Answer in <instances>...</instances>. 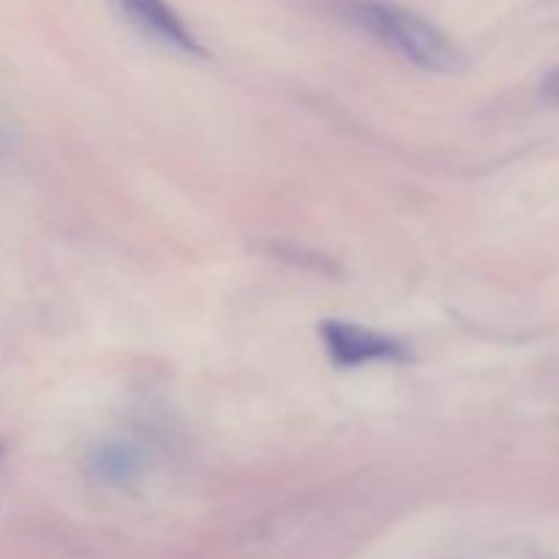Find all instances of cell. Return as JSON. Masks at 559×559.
<instances>
[{
  "instance_id": "obj_2",
  "label": "cell",
  "mask_w": 559,
  "mask_h": 559,
  "mask_svg": "<svg viewBox=\"0 0 559 559\" xmlns=\"http://www.w3.org/2000/svg\"><path fill=\"white\" fill-rule=\"evenodd\" d=\"M322 347L331 364L338 369H358L369 364H407L413 360V349L396 336L371 331L344 320H325L320 325Z\"/></svg>"
},
{
  "instance_id": "obj_1",
  "label": "cell",
  "mask_w": 559,
  "mask_h": 559,
  "mask_svg": "<svg viewBox=\"0 0 559 559\" xmlns=\"http://www.w3.org/2000/svg\"><path fill=\"white\" fill-rule=\"evenodd\" d=\"M344 20L374 36L385 47L396 49L404 60L435 74H453L464 66V52L415 11L388 0H344Z\"/></svg>"
},
{
  "instance_id": "obj_5",
  "label": "cell",
  "mask_w": 559,
  "mask_h": 559,
  "mask_svg": "<svg viewBox=\"0 0 559 559\" xmlns=\"http://www.w3.org/2000/svg\"><path fill=\"white\" fill-rule=\"evenodd\" d=\"M540 91H544L546 98H555V102H559V69L551 71V74H546Z\"/></svg>"
},
{
  "instance_id": "obj_6",
  "label": "cell",
  "mask_w": 559,
  "mask_h": 559,
  "mask_svg": "<svg viewBox=\"0 0 559 559\" xmlns=\"http://www.w3.org/2000/svg\"><path fill=\"white\" fill-rule=\"evenodd\" d=\"M0 456H3V440H0Z\"/></svg>"
},
{
  "instance_id": "obj_4",
  "label": "cell",
  "mask_w": 559,
  "mask_h": 559,
  "mask_svg": "<svg viewBox=\"0 0 559 559\" xmlns=\"http://www.w3.org/2000/svg\"><path fill=\"white\" fill-rule=\"evenodd\" d=\"M142 451L126 442H104V445L93 448L87 456V469L96 478L109 480V484H129L140 475L142 469Z\"/></svg>"
},
{
  "instance_id": "obj_3",
  "label": "cell",
  "mask_w": 559,
  "mask_h": 559,
  "mask_svg": "<svg viewBox=\"0 0 559 559\" xmlns=\"http://www.w3.org/2000/svg\"><path fill=\"white\" fill-rule=\"evenodd\" d=\"M112 3L120 11V16L147 41L173 49V52L189 55V58L205 55L200 38L186 27V22L180 20V14L167 0H112Z\"/></svg>"
}]
</instances>
